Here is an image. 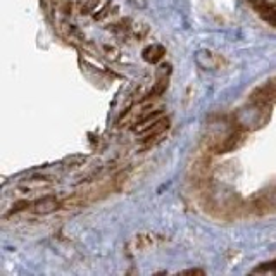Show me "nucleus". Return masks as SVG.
<instances>
[{
  "label": "nucleus",
  "instance_id": "f257e3e1",
  "mask_svg": "<svg viewBox=\"0 0 276 276\" xmlns=\"http://www.w3.org/2000/svg\"><path fill=\"white\" fill-rule=\"evenodd\" d=\"M57 207H59V201L54 197H44L33 204V211L38 212V214H49V212H54Z\"/></svg>",
  "mask_w": 276,
  "mask_h": 276
},
{
  "label": "nucleus",
  "instance_id": "f03ea898",
  "mask_svg": "<svg viewBox=\"0 0 276 276\" xmlns=\"http://www.w3.org/2000/svg\"><path fill=\"white\" fill-rule=\"evenodd\" d=\"M143 59H145L147 62H152V64H155V62H159L161 59H163V55H166V49L163 45H150L147 47L145 50H143Z\"/></svg>",
  "mask_w": 276,
  "mask_h": 276
},
{
  "label": "nucleus",
  "instance_id": "7ed1b4c3",
  "mask_svg": "<svg viewBox=\"0 0 276 276\" xmlns=\"http://www.w3.org/2000/svg\"><path fill=\"white\" fill-rule=\"evenodd\" d=\"M168 130V121L161 120V121H154L152 126H143L140 128V133L145 135V138H152V137H157V135H163V131Z\"/></svg>",
  "mask_w": 276,
  "mask_h": 276
},
{
  "label": "nucleus",
  "instance_id": "20e7f679",
  "mask_svg": "<svg viewBox=\"0 0 276 276\" xmlns=\"http://www.w3.org/2000/svg\"><path fill=\"white\" fill-rule=\"evenodd\" d=\"M110 9H112V6H110V4H107V6H105L104 9H102V11H99V12H97V14L93 16V18H95L97 21H100V19L107 18V16H109V12H110Z\"/></svg>",
  "mask_w": 276,
  "mask_h": 276
},
{
  "label": "nucleus",
  "instance_id": "39448f33",
  "mask_svg": "<svg viewBox=\"0 0 276 276\" xmlns=\"http://www.w3.org/2000/svg\"><path fill=\"white\" fill-rule=\"evenodd\" d=\"M24 207H29V202H26V201L18 202L14 207H12V212H18V211H21V209H24Z\"/></svg>",
  "mask_w": 276,
  "mask_h": 276
}]
</instances>
